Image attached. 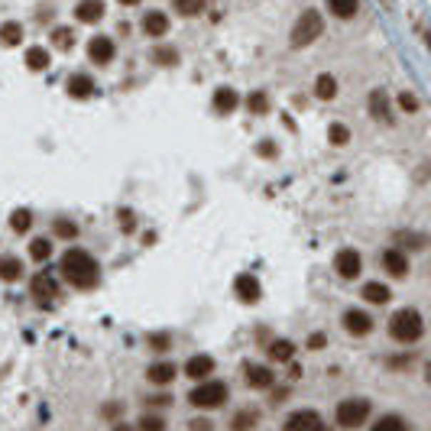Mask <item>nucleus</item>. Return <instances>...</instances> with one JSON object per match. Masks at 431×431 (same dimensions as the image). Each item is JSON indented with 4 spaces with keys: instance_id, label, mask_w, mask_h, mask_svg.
Instances as JSON below:
<instances>
[{
    "instance_id": "f257e3e1",
    "label": "nucleus",
    "mask_w": 431,
    "mask_h": 431,
    "mask_svg": "<svg viewBox=\"0 0 431 431\" xmlns=\"http://www.w3.org/2000/svg\"><path fill=\"white\" fill-rule=\"evenodd\" d=\"M62 273L75 289H94V285H98V276H101L94 256L85 253V250H69V253L62 256Z\"/></svg>"
},
{
    "instance_id": "f03ea898",
    "label": "nucleus",
    "mask_w": 431,
    "mask_h": 431,
    "mask_svg": "<svg viewBox=\"0 0 431 431\" xmlns=\"http://www.w3.org/2000/svg\"><path fill=\"white\" fill-rule=\"evenodd\" d=\"M389 334L399 340V344H415L422 338V315L415 308H402L392 315L389 321Z\"/></svg>"
},
{
    "instance_id": "7ed1b4c3",
    "label": "nucleus",
    "mask_w": 431,
    "mask_h": 431,
    "mask_svg": "<svg viewBox=\"0 0 431 431\" xmlns=\"http://www.w3.org/2000/svg\"><path fill=\"white\" fill-rule=\"evenodd\" d=\"M321 29H325V20H321L318 10H305V14L295 20V26H292V46L302 49V46L315 43L321 36Z\"/></svg>"
},
{
    "instance_id": "20e7f679",
    "label": "nucleus",
    "mask_w": 431,
    "mask_h": 431,
    "mask_svg": "<svg viewBox=\"0 0 431 431\" xmlns=\"http://www.w3.org/2000/svg\"><path fill=\"white\" fill-rule=\"evenodd\" d=\"M224 399H227V382L208 380V382H201V386L191 389L188 402L198 405V409H218V405H224Z\"/></svg>"
},
{
    "instance_id": "39448f33",
    "label": "nucleus",
    "mask_w": 431,
    "mask_h": 431,
    "mask_svg": "<svg viewBox=\"0 0 431 431\" xmlns=\"http://www.w3.org/2000/svg\"><path fill=\"white\" fill-rule=\"evenodd\" d=\"M370 418V402L367 399H344L338 405V425L340 428H357Z\"/></svg>"
},
{
    "instance_id": "423d86ee",
    "label": "nucleus",
    "mask_w": 431,
    "mask_h": 431,
    "mask_svg": "<svg viewBox=\"0 0 431 431\" xmlns=\"http://www.w3.org/2000/svg\"><path fill=\"white\" fill-rule=\"evenodd\" d=\"M334 269H338L340 279H357L363 273V260L357 250H340L338 256H334Z\"/></svg>"
},
{
    "instance_id": "0eeeda50",
    "label": "nucleus",
    "mask_w": 431,
    "mask_h": 431,
    "mask_svg": "<svg viewBox=\"0 0 431 431\" xmlns=\"http://www.w3.org/2000/svg\"><path fill=\"white\" fill-rule=\"evenodd\" d=\"M318 428H325V425H321L318 412H311V409H302L285 418V431H318Z\"/></svg>"
},
{
    "instance_id": "6e6552de",
    "label": "nucleus",
    "mask_w": 431,
    "mask_h": 431,
    "mask_svg": "<svg viewBox=\"0 0 431 431\" xmlns=\"http://www.w3.org/2000/svg\"><path fill=\"white\" fill-rule=\"evenodd\" d=\"M344 328L350 334H357V338H363V334H370L373 331V318H370L367 311H357V308H350L344 315Z\"/></svg>"
},
{
    "instance_id": "1a4fd4ad",
    "label": "nucleus",
    "mask_w": 431,
    "mask_h": 431,
    "mask_svg": "<svg viewBox=\"0 0 431 431\" xmlns=\"http://www.w3.org/2000/svg\"><path fill=\"white\" fill-rule=\"evenodd\" d=\"M88 59H91L94 65H107L113 59V43L107 36H94L91 43H88Z\"/></svg>"
},
{
    "instance_id": "9d476101",
    "label": "nucleus",
    "mask_w": 431,
    "mask_h": 431,
    "mask_svg": "<svg viewBox=\"0 0 431 431\" xmlns=\"http://www.w3.org/2000/svg\"><path fill=\"white\" fill-rule=\"evenodd\" d=\"M33 295L39 298V302H52V298L59 295V285H56V279L52 276H46V273H39V276H33Z\"/></svg>"
},
{
    "instance_id": "9b49d317",
    "label": "nucleus",
    "mask_w": 431,
    "mask_h": 431,
    "mask_svg": "<svg viewBox=\"0 0 431 431\" xmlns=\"http://www.w3.org/2000/svg\"><path fill=\"white\" fill-rule=\"evenodd\" d=\"M143 33L146 36H166L169 33V16H166L163 10H149V14L143 16Z\"/></svg>"
},
{
    "instance_id": "f8f14e48",
    "label": "nucleus",
    "mask_w": 431,
    "mask_h": 431,
    "mask_svg": "<svg viewBox=\"0 0 431 431\" xmlns=\"http://www.w3.org/2000/svg\"><path fill=\"white\" fill-rule=\"evenodd\" d=\"M185 373H188L191 380H205L208 373H214V357H208V354H195L188 363H185Z\"/></svg>"
},
{
    "instance_id": "ddd939ff",
    "label": "nucleus",
    "mask_w": 431,
    "mask_h": 431,
    "mask_svg": "<svg viewBox=\"0 0 431 431\" xmlns=\"http://www.w3.org/2000/svg\"><path fill=\"white\" fill-rule=\"evenodd\" d=\"M382 266H386L389 276H405L409 273V260H405L402 250H386L382 253Z\"/></svg>"
},
{
    "instance_id": "4468645a",
    "label": "nucleus",
    "mask_w": 431,
    "mask_h": 431,
    "mask_svg": "<svg viewBox=\"0 0 431 431\" xmlns=\"http://www.w3.org/2000/svg\"><path fill=\"white\" fill-rule=\"evenodd\" d=\"M233 289H237V295L243 298V302H260V283H256L250 273H243V276H237V283H233Z\"/></svg>"
},
{
    "instance_id": "2eb2a0df",
    "label": "nucleus",
    "mask_w": 431,
    "mask_h": 431,
    "mask_svg": "<svg viewBox=\"0 0 431 431\" xmlns=\"http://www.w3.org/2000/svg\"><path fill=\"white\" fill-rule=\"evenodd\" d=\"M75 16L81 23H98L101 16H104V4H101V0H81L78 10H75Z\"/></svg>"
},
{
    "instance_id": "dca6fc26",
    "label": "nucleus",
    "mask_w": 431,
    "mask_h": 431,
    "mask_svg": "<svg viewBox=\"0 0 431 431\" xmlns=\"http://www.w3.org/2000/svg\"><path fill=\"white\" fill-rule=\"evenodd\" d=\"M23 276V263L16 256H0V279L4 283H20Z\"/></svg>"
},
{
    "instance_id": "f3484780",
    "label": "nucleus",
    "mask_w": 431,
    "mask_h": 431,
    "mask_svg": "<svg viewBox=\"0 0 431 431\" xmlns=\"http://www.w3.org/2000/svg\"><path fill=\"white\" fill-rule=\"evenodd\" d=\"M149 382H156V386H166V382L176 380V363H153V367L146 370Z\"/></svg>"
},
{
    "instance_id": "a211bd4d",
    "label": "nucleus",
    "mask_w": 431,
    "mask_h": 431,
    "mask_svg": "<svg viewBox=\"0 0 431 431\" xmlns=\"http://www.w3.org/2000/svg\"><path fill=\"white\" fill-rule=\"evenodd\" d=\"M273 380H276V376H273V370H269V367H247V382L253 389H269V386H273Z\"/></svg>"
},
{
    "instance_id": "6ab92c4d",
    "label": "nucleus",
    "mask_w": 431,
    "mask_h": 431,
    "mask_svg": "<svg viewBox=\"0 0 431 431\" xmlns=\"http://www.w3.org/2000/svg\"><path fill=\"white\" fill-rule=\"evenodd\" d=\"M237 91H233V88H218V91H214V111L218 113H230L233 107H237Z\"/></svg>"
},
{
    "instance_id": "aec40b11",
    "label": "nucleus",
    "mask_w": 431,
    "mask_h": 431,
    "mask_svg": "<svg viewBox=\"0 0 431 431\" xmlns=\"http://www.w3.org/2000/svg\"><path fill=\"white\" fill-rule=\"evenodd\" d=\"M69 94H71V98H91L94 81L88 75H71L69 78Z\"/></svg>"
},
{
    "instance_id": "412c9836",
    "label": "nucleus",
    "mask_w": 431,
    "mask_h": 431,
    "mask_svg": "<svg viewBox=\"0 0 431 431\" xmlns=\"http://www.w3.org/2000/svg\"><path fill=\"white\" fill-rule=\"evenodd\" d=\"M256 422H260V412H256V409H243V412H237V415H233L230 428L233 431H256Z\"/></svg>"
},
{
    "instance_id": "4be33fe9",
    "label": "nucleus",
    "mask_w": 431,
    "mask_h": 431,
    "mask_svg": "<svg viewBox=\"0 0 431 431\" xmlns=\"http://www.w3.org/2000/svg\"><path fill=\"white\" fill-rule=\"evenodd\" d=\"M363 298L373 302V305H382V302L392 298V292H389V285H382V283H367L363 285Z\"/></svg>"
},
{
    "instance_id": "5701e85b",
    "label": "nucleus",
    "mask_w": 431,
    "mask_h": 431,
    "mask_svg": "<svg viewBox=\"0 0 431 431\" xmlns=\"http://www.w3.org/2000/svg\"><path fill=\"white\" fill-rule=\"evenodd\" d=\"M370 113H373L376 121H389V101H386V91H373V94H370Z\"/></svg>"
},
{
    "instance_id": "b1692460",
    "label": "nucleus",
    "mask_w": 431,
    "mask_h": 431,
    "mask_svg": "<svg viewBox=\"0 0 431 431\" xmlns=\"http://www.w3.org/2000/svg\"><path fill=\"white\" fill-rule=\"evenodd\" d=\"M26 65H29L33 71L49 69V52H46L43 46H33V49H26Z\"/></svg>"
},
{
    "instance_id": "393cba45",
    "label": "nucleus",
    "mask_w": 431,
    "mask_h": 431,
    "mask_svg": "<svg viewBox=\"0 0 431 431\" xmlns=\"http://www.w3.org/2000/svg\"><path fill=\"white\" fill-rule=\"evenodd\" d=\"M292 354H295V344L292 340H273L269 344V357L273 360H292Z\"/></svg>"
},
{
    "instance_id": "a878e982",
    "label": "nucleus",
    "mask_w": 431,
    "mask_h": 431,
    "mask_svg": "<svg viewBox=\"0 0 431 431\" xmlns=\"http://www.w3.org/2000/svg\"><path fill=\"white\" fill-rule=\"evenodd\" d=\"M328 7H331L334 16H340V20H350V16L357 14V0H328Z\"/></svg>"
},
{
    "instance_id": "bb28decb",
    "label": "nucleus",
    "mask_w": 431,
    "mask_h": 431,
    "mask_svg": "<svg viewBox=\"0 0 431 431\" xmlns=\"http://www.w3.org/2000/svg\"><path fill=\"white\" fill-rule=\"evenodd\" d=\"M373 431H409V422L399 415H382L380 422L373 425Z\"/></svg>"
},
{
    "instance_id": "cd10ccee",
    "label": "nucleus",
    "mask_w": 431,
    "mask_h": 431,
    "mask_svg": "<svg viewBox=\"0 0 431 431\" xmlns=\"http://www.w3.org/2000/svg\"><path fill=\"white\" fill-rule=\"evenodd\" d=\"M315 94H318L321 101H331L334 94H338V81H334L331 75H321V78H318V85H315Z\"/></svg>"
},
{
    "instance_id": "c85d7f7f",
    "label": "nucleus",
    "mask_w": 431,
    "mask_h": 431,
    "mask_svg": "<svg viewBox=\"0 0 431 431\" xmlns=\"http://www.w3.org/2000/svg\"><path fill=\"white\" fill-rule=\"evenodd\" d=\"M29 256H33L36 263L49 260V256H52V243L46 240V237H39V240H33V243H29Z\"/></svg>"
},
{
    "instance_id": "c756f323",
    "label": "nucleus",
    "mask_w": 431,
    "mask_h": 431,
    "mask_svg": "<svg viewBox=\"0 0 431 431\" xmlns=\"http://www.w3.org/2000/svg\"><path fill=\"white\" fill-rule=\"evenodd\" d=\"M29 224H33V214H29L26 208H20V211L10 214V227H14L16 233H26V230H29Z\"/></svg>"
},
{
    "instance_id": "7c9ffc66",
    "label": "nucleus",
    "mask_w": 431,
    "mask_h": 431,
    "mask_svg": "<svg viewBox=\"0 0 431 431\" xmlns=\"http://www.w3.org/2000/svg\"><path fill=\"white\" fill-rule=\"evenodd\" d=\"M172 4H176V10L182 16H195L205 10V0H172Z\"/></svg>"
},
{
    "instance_id": "2f4dec72",
    "label": "nucleus",
    "mask_w": 431,
    "mask_h": 431,
    "mask_svg": "<svg viewBox=\"0 0 431 431\" xmlns=\"http://www.w3.org/2000/svg\"><path fill=\"white\" fill-rule=\"evenodd\" d=\"M0 39L7 46H20V39H23V29L16 26V23H4V29H0Z\"/></svg>"
},
{
    "instance_id": "473e14b6",
    "label": "nucleus",
    "mask_w": 431,
    "mask_h": 431,
    "mask_svg": "<svg viewBox=\"0 0 431 431\" xmlns=\"http://www.w3.org/2000/svg\"><path fill=\"white\" fill-rule=\"evenodd\" d=\"M52 230H56V237H62V240H71V237H78V227L71 224V220L59 218L56 224H52Z\"/></svg>"
},
{
    "instance_id": "72a5a7b5",
    "label": "nucleus",
    "mask_w": 431,
    "mask_h": 431,
    "mask_svg": "<svg viewBox=\"0 0 431 431\" xmlns=\"http://www.w3.org/2000/svg\"><path fill=\"white\" fill-rule=\"evenodd\" d=\"M328 136H331L334 146H344L347 140H350V130L344 127V123H331V130H328Z\"/></svg>"
},
{
    "instance_id": "f704fd0d",
    "label": "nucleus",
    "mask_w": 431,
    "mask_h": 431,
    "mask_svg": "<svg viewBox=\"0 0 431 431\" xmlns=\"http://www.w3.org/2000/svg\"><path fill=\"white\" fill-rule=\"evenodd\" d=\"M247 107H250V113H266V111H269L266 94H250V98H247Z\"/></svg>"
},
{
    "instance_id": "c9c22d12",
    "label": "nucleus",
    "mask_w": 431,
    "mask_h": 431,
    "mask_svg": "<svg viewBox=\"0 0 431 431\" xmlns=\"http://www.w3.org/2000/svg\"><path fill=\"white\" fill-rule=\"evenodd\" d=\"M153 59H156L159 65H176V62H178L176 49H169V46H163V49H156V52H153Z\"/></svg>"
},
{
    "instance_id": "e433bc0d",
    "label": "nucleus",
    "mask_w": 431,
    "mask_h": 431,
    "mask_svg": "<svg viewBox=\"0 0 431 431\" xmlns=\"http://www.w3.org/2000/svg\"><path fill=\"white\" fill-rule=\"evenodd\" d=\"M140 431H166V422L156 415H146V418H140Z\"/></svg>"
},
{
    "instance_id": "4c0bfd02",
    "label": "nucleus",
    "mask_w": 431,
    "mask_h": 431,
    "mask_svg": "<svg viewBox=\"0 0 431 431\" xmlns=\"http://www.w3.org/2000/svg\"><path fill=\"white\" fill-rule=\"evenodd\" d=\"M169 334H149V347H153V350H169Z\"/></svg>"
},
{
    "instance_id": "58836bf2",
    "label": "nucleus",
    "mask_w": 431,
    "mask_h": 431,
    "mask_svg": "<svg viewBox=\"0 0 431 431\" xmlns=\"http://www.w3.org/2000/svg\"><path fill=\"white\" fill-rule=\"evenodd\" d=\"M399 107H402V111H409V113H415L418 111V98H415V94H409V91L399 94Z\"/></svg>"
},
{
    "instance_id": "ea45409f",
    "label": "nucleus",
    "mask_w": 431,
    "mask_h": 431,
    "mask_svg": "<svg viewBox=\"0 0 431 431\" xmlns=\"http://www.w3.org/2000/svg\"><path fill=\"white\" fill-rule=\"evenodd\" d=\"M52 39H56V46H62V49H69V46L75 43V36H71V29H56V36H52Z\"/></svg>"
},
{
    "instance_id": "a19ab883",
    "label": "nucleus",
    "mask_w": 431,
    "mask_h": 431,
    "mask_svg": "<svg viewBox=\"0 0 431 431\" xmlns=\"http://www.w3.org/2000/svg\"><path fill=\"white\" fill-rule=\"evenodd\" d=\"M328 340H325V334H311V340H308V347L311 350H321V347H325Z\"/></svg>"
},
{
    "instance_id": "79ce46f5",
    "label": "nucleus",
    "mask_w": 431,
    "mask_h": 431,
    "mask_svg": "<svg viewBox=\"0 0 431 431\" xmlns=\"http://www.w3.org/2000/svg\"><path fill=\"white\" fill-rule=\"evenodd\" d=\"M121 227L123 230H133V214L130 211H121Z\"/></svg>"
},
{
    "instance_id": "37998d69",
    "label": "nucleus",
    "mask_w": 431,
    "mask_h": 431,
    "mask_svg": "<svg viewBox=\"0 0 431 431\" xmlns=\"http://www.w3.org/2000/svg\"><path fill=\"white\" fill-rule=\"evenodd\" d=\"M191 428H195V431H208V428H211V422H205V418H198V422H191Z\"/></svg>"
},
{
    "instance_id": "c03bdc74",
    "label": "nucleus",
    "mask_w": 431,
    "mask_h": 431,
    "mask_svg": "<svg viewBox=\"0 0 431 431\" xmlns=\"http://www.w3.org/2000/svg\"><path fill=\"white\" fill-rule=\"evenodd\" d=\"M260 153H263V156H273V153H276V146H273V143H263Z\"/></svg>"
},
{
    "instance_id": "a18cd8bd",
    "label": "nucleus",
    "mask_w": 431,
    "mask_h": 431,
    "mask_svg": "<svg viewBox=\"0 0 431 431\" xmlns=\"http://www.w3.org/2000/svg\"><path fill=\"white\" fill-rule=\"evenodd\" d=\"M121 4H127V7H133V4H140V0H121Z\"/></svg>"
},
{
    "instance_id": "49530a36",
    "label": "nucleus",
    "mask_w": 431,
    "mask_h": 431,
    "mask_svg": "<svg viewBox=\"0 0 431 431\" xmlns=\"http://www.w3.org/2000/svg\"><path fill=\"white\" fill-rule=\"evenodd\" d=\"M318 431H328V428H318Z\"/></svg>"
}]
</instances>
